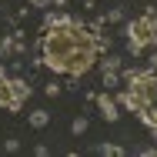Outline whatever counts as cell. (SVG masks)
Instances as JSON below:
<instances>
[{"label":"cell","instance_id":"cell-1","mask_svg":"<svg viewBox=\"0 0 157 157\" xmlns=\"http://www.w3.org/2000/svg\"><path fill=\"white\" fill-rule=\"evenodd\" d=\"M97 37H100V33L94 30V24L77 20V17H70V13H57L54 24L40 27V44H37L40 63H44L47 70H54V74H63L70 54L80 50V47L97 44Z\"/></svg>","mask_w":157,"mask_h":157},{"label":"cell","instance_id":"cell-10","mask_svg":"<svg viewBox=\"0 0 157 157\" xmlns=\"http://www.w3.org/2000/svg\"><path fill=\"white\" fill-rule=\"evenodd\" d=\"M87 117H74V124H70V134H74V137H84V134H87Z\"/></svg>","mask_w":157,"mask_h":157},{"label":"cell","instance_id":"cell-4","mask_svg":"<svg viewBox=\"0 0 157 157\" xmlns=\"http://www.w3.org/2000/svg\"><path fill=\"white\" fill-rule=\"evenodd\" d=\"M100 57H104V54H100ZM97 63H100V84H104L107 90H117V87H121V77H124V60L107 50V57L97 60Z\"/></svg>","mask_w":157,"mask_h":157},{"label":"cell","instance_id":"cell-8","mask_svg":"<svg viewBox=\"0 0 157 157\" xmlns=\"http://www.w3.org/2000/svg\"><path fill=\"white\" fill-rule=\"evenodd\" d=\"M114 24H124V10H121V7H114V10H107V13L100 17V27H104V30L114 27Z\"/></svg>","mask_w":157,"mask_h":157},{"label":"cell","instance_id":"cell-12","mask_svg":"<svg viewBox=\"0 0 157 157\" xmlns=\"http://www.w3.org/2000/svg\"><path fill=\"white\" fill-rule=\"evenodd\" d=\"M97 151H100V154H110V157H121V154H124V147H117V144H100Z\"/></svg>","mask_w":157,"mask_h":157},{"label":"cell","instance_id":"cell-13","mask_svg":"<svg viewBox=\"0 0 157 157\" xmlns=\"http://www.w3.org/2000/svg\"><path fill=\"white\" fill-rule=\"evenodd\" d=\"M3 151H7V154H17V151H20V140H17V137H7V140H3Z\"/></svg>","mask_w":157,"mask_h":157},{"label":"cell","instance_id":"cell-7","mask_svg":"<svg viewBox=\"0 0 157 157\" xmlns=\"http://www.w3.org/2000/svg\"><path fill=\"white\" fill-rule=\"evenodd\" d=\"M10 90H13V100L24 107V100L30 97V90H33V87L27 84V80H24V77H10Z\"/></svg>","mask_w":157,"mask_h":157},{"label":"cell","instance_id":"cell-3","mask_svg":"<svg viewBox=\"0 0 157 157\" xmlns=\"http://www.w3.org/2000/svg\"><path fill=\"white\" fill-rule=\"evenodd\" d=\"M124 33H127V50L134 57H147V63H154V33H157V24H154V7H147L140 17L127 20L124 24Z\"/></svg>","mask_w":157,"mask_h":157},{"label":"cell","instance_id":"cell-9","mask_svg":"<svg viewBox=\"0 0 157 157\" xmlns=\"http://www.w3.org/2000/svg\"><path fill=\"white\" fill-rule=\"evenodd\" d=\"M47 124H50V114H47V110H33L30 114V127L33 130H44Z\"/></svg>","mask_w":157,"mask_h":157},{"label":"cell","instance_id":"cell-11","mask_svg":"<svg viewBox=\"0 0 157 157\" xmlns=\"http://www.w3.org/2000/svg\"><path fill=\"white\" fill-rule=\"evenodd\" d=\"M44 94H47V97H60V94H63V84H60V80H50V84H44Z\"/></svg>","mask_w":157,"mask_h":157},{"label":"cell","instance_id":"cell-2","mask_svg":"<svg viewBox=\"0 0 157 157\" xmlns=\"http://www.w3.org/2000/svg\"><path fill=\"white\" fill-rule=\"evenodd\" d=\"M154 94H157V77H154V63H147L144 70H124L121 87H117V104L127 107L130 114L140 117V124L151 134L157 130V110H154Z\"/></svg>","mask_w":157,"mask_h":157},{"label":"cell","instance_id":"cell-6","mask_svg":"<svg viewBox=\"0 0 157 157\" xmlns=\"http://www.w3.org/2000/svg\"><path fill=\"white\" fill-rule=\"evenodd\" d=\"M0 110H20V104L13 100V90H10V74L0 80Z\"/></svg>","mask_w":157,"mask_h":157},{"label":"cell","instance_id":"cell-14","mask_svg":"<svg viewBox=\"0 0 157 157\" xmlns=\"http://www.w3.org/2000/svg\"><path fill=\"white\" fill-rule=\"evenodd\" d=\"M30 3H37V7H63L67 0H30Z\"/></svg>","mask_w":157,"mask_h":157},{"label":"cell","instance_id":"cell-5","mask_svg":"<svg viewBox=\"0 0 157 157\" xmlns=\"http://www.w3.org/2000/svg\"><path fill=\"white\" fill-rule=\"evenodd\" d=\"M94 104H97V110H100V117H104L107 124H114V121L121 117V107H117V100L110 97V90H104V94H94Z\"/></svg>","mask_w":157,"mask_h":157}]
</instances>
